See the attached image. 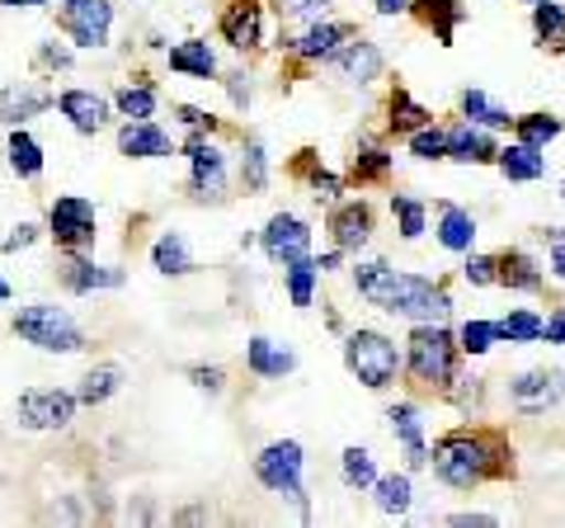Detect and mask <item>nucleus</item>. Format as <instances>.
Returning a JSON list of instances; mask_svg holds the SVG:
<instances>
[{"mask_svg":"<svg viewBox=\"0 0 565 528\" xmlns=\"http://www.w3.org/2000/svg\"><path fill=\"white\" fill-rule=\"evenodd\" d=\"M386 170H392V156H386V151H377V147H367L363 156H353V166H349V180L367 184V180H382Z\"/></svg>","mask_w":565,"mask_h":528,"instance_id":"nucleus-43","label":"nucleus"},{"mask_svg":"<svg viewBox=\"0 0 565 528\" xmlns=\"http://www.w3.org/2000/svg\"><path fill=\"white\" fill-rule=\"evenodd\" d=\"M189 161H193V193H199V199H217L222 184H226L222 151L212 142H203V137H193V142H189Z\"/></svg>","mask_w":565,"mask_h":528,"instance_id":"nucleus-16","label":"nucleus"},{"mask_svg":"<svg viewBox=\"0 0 565 528\" xmlns=\"http://www.w3.org/2000/svg\"><path fill=\"white\" fill-rule=\"evenodd\" d=\"M377 509L382 515H405L411 509V500H415V486H411V477L405 472H392V477H377Z\"/></svg>","mask_w":565,"mask_h":528,"instance_id":"nucleus-34","label":"nucleus"},{"mask_svg":"<svg viewBox=\"0 0 565 528\" xmlns=\"http://www.w3.org/2000/svg\"><path fill=\"white\" fill-rule=\"evenodd\" d=\"M448 524H452V528H494L500 519H494V515H471V509H467V515H452Z\"/></svg>","mask_w":565,"mask_h":528,"instance_id":"nucleus-51","label":"nucleus"},{"mask_svg":"<svg viewBox=\"0 0 565 528\" xmlns=\"http://www.w3.org/2000/svg\"><path fill=\"white\" fill-rule=\"evenodd\" d=\"M411 151L419 156V161H448V128L424 123V128L411 133Z\"/></svg>","mask_w":565,"mask_h":528,"instance_id":"nucleus-41","label":"nucleus"},{"mask_svg":"<svg viewBox=\"0 0 565 528\" xmlns=\"http://www.w3.org/2000/svg\"><path fill=\"white\" fill-rule=\"evenodd\" d=\"M62 6H66V0H62Z\"/></svg>","mask_w":565,"mask_h":528,"instance_id":"nucleus-61","label":"nucleus"},{"mask_svg":"<svg viewBox=\"0 0 565 528\" xmlns=\"http://www.w3.org/2000/svg\"><path fill=\"white\" fill-rule=\"evenodd\" d=\"M561 397H565V373L561 368H527V373H519L514 382H509V401H514L519 415L552 411Z\"/></svg>","mask_w":565,"mask_h":528,"instance_id":"nucleus-9","label":"nucleus"},{"mask_svg":"<svg viewBox=\"0 0 565 528\" xmlns=\"http://www.w3.org/2000/svg\"><path fill=\"white\" fill-rule=\"evenodd\" d=\"M392 213H396V226H401L405 241L424 236V218H429V208H424L419 199H411V193H392Z\"/></svg>","mask_w":565,"mask_h":528,"instance_id":"nucleus-39","label":"nucleus"},{"mask_svg":"<svg viewBox=\"0 0 565 528\" xmlns=\"http://www.w3.org/2000/svg\"><path fill=\"white\" fill-rule=\"evenodd\" d=\"M542 236L552 241V274H556V278H565V232H561V226H546Z\"/></svg>","mask_w":565,"mask_h":528,"instance_id":"nucleus-48","label":"nucleus"},{"mask_svg":"<svg viewBox=\"0 0 565 528\" xmlns=\"http://www.w3.org/2000/svg\"><path fill=\"white\" fill-rule=\"evenodd\" d=\"M457 345L444 321H415L411 330V373L429 387H452L457 382Z\"/></svg>","mask_w":565,"mask_h":528,"instance_id":"nucleus-4","label":"nucleus"},{"mask_svg":"<svg viewBox=\"0 0 565 528\" xmlns=\"http://www.w3.org/2000/svg\"><path fill=\"white\" fill-rule=\"evenodd\" d=\"M184 123H189V128H212V123H217V118H212V114H203V109H193V104H184Z\"/></svg>","mask_w":565,"mask_h":528,"instance_id":"nucleus-54","label":"nucleus"},{"mask_svg":"<svg viewBox=\"0 0 565 528\" xmlns=\"http://www.w3.org/2000/svg\"><path fill=\"white\" fill-rule=\"evenodd\" d=\"M118 151L132 156V161H161V156L174 151L170 133H161L151 118H128V128L118 133Z\"/></svg>","mask_w":565,"mask_h":528,"instance_id":"nucleus-12","label":"nucleus"},{"mask_svg":"<svg viewBox=\"0 0 565 528\" xmlns=\"http://www.w3.org/2000/svg\"><path fill=\"white\" fill-rule=\"evenodd\" d=\"M546 147H533V142H509L500 147V156H494V166H500L504 180H514V184H533L546 175Z\"/></svg>","mask_w":565,"mask_h":528,"instance_id":"nucleus-18","label":"nucleus"},{"mask_svg":"<svg viewBox=\"0 0 565 528\" xmlns=\"http://www.w3.org/2000/svg\"><path fill=\"white\" fill-rule=\"evenodd\" d=\"M321 6H326V0H278L282 14H316Z\"/></svg>","mask_w":565,"mask_h":528,"instance_id":"nucleus-52","label":"nucleus"},{"mask_svg":"<svg viewBox=\"0 0 565 528\" xmlns=\"http://www.w3.org/2000/svg\"><path fill=\"white\" fill-rule=\"evenodd\" d=\"M533 29H537L542 47H565V6H556V0H537Z\"/></svg>","mask_w":565,"mask_h":528,"instance_id":"nucleus-36","label":"nucleus"},{"mask_svg":"<svg viewBox=\"0 0 565 528\" xmlns=\"http://www.w3.org/2000/svg\"><path fill=\"white\" fill-rule=\"evenodd\" d=\"M245 363H250L255 378H282V373H292L297 368V355L292 349H282V345H274L269 336H255L250 345H245Z\"/></svg>","mask_w":565,"mask_h":528,"instance_id":"nucleus-21","label":"nucleus"},{"mask_svg":"<svg viewBox=\"0 0 565 528\" xmlns=\"http://www.w3.org/2000/svg\"><path fill=\"white\" fill-rule=\"evenodd\" d=\"M494 330H500V340H509V345H537L542 340V330H546V321L537 311H509L504 321H494Z\"/></svg>","mask_w":565,"mask_h":528,"instance_id":"nucleus-33","label":"nucleus"},{"mask_svg":"<svg viewBox=\"0 0 565 528\" xmlns=\"http://www.w3.org/2000/svg\"><path fill=\"white\" fill-rule=\"evenodd\" d=\"M523 6H537V0H523Z\"/></svg>","mask_w":565,"mask_h":528,"instance_id":"nucleus-60","label":"nucleus"},{"mask_svg":"<svg viewBox=\"0 0 565 528\" xmlns=\"http://www.w3.org/2000/svg\"><path fill=\"white\" fill-rule=\"evenodd\" d=\"M494 340H500L494 321H467L462 330H457V345H462V355H486Z\"/></svg>","mask_w":565,"mask_h":528,"instance_id":"nucleus-44","label":"nucleus"},{"mask_svg":"<svg viewBox=\"0 0 565 528\" xmlns=\"http://www.w3.org/2000/svg\"><path fill=\"white\" fill-rule=\"evenodd\" d=\"M33 241H39V226H33V222H20V226H14V232L6 236V251H29Z\"/></svg>","mask_w":565,"mask_h":528,"instance_id":"nucleus-49","label":"nucleus"},{"mask_svg":"<svg viewBox=\"0 0 565 528\" xmlns=\"http://www.w3.org/2000/svg\"><path fill=\"white\" fill-rule=\"evenodd\" d=\"M0 6H10V10H29V6H43V0H0Z\"/></svg>","mask_w":565,"mask_h":528,"instance_id":"nucleus-57","label":"nucleus"},{"mask_svg":"<svg viewBox=\"0 0 565 528\" xmlns=\"http://www.w3.org/2000/svg\"><path fill=\"white\" fill-rule=\"evenodd\" d=\"M47 226L62 251H85V245H95V203L81 193H62L47 213Z\"/></svg>","mask_w":565,"mask_h":528,"instance_id":"nucleus-8","label":"nucleus"},{"mask_svg":"<svg viewBox=\"0 0 565 528\" xmlns=\"http://www.w3.org/2000/svg\"><path fill=\"white\" fill-rule=\"evenodd\" d=\"M122 382H128V373H122L118 363H99V368H90V373H85V382H81L76 397L85 401V406H104L109 397L122 392Z\"/></svg>","mask_w":565,"mask_h":528,"instance_id":"nucleus-28","label":"nucleus"},{"mask_svg":"<svg viewBox=\"0 0 565 528\" xmlns=\"http://www.w3.org/2000/svg\"><path fill=\"white\" fill-rule=\"evenodd\" d=\"M386 420H392V434L405 444V453H411V463H415V467L429 463V448H424V425H419V411L411 406V401L392 406V411H386Z\"/></svg>","mask_w":565,"mask_h":528,"instance_id":"nucleus-26","label":"nucleus"},{"mask_svg":"<svg viewBox=\"0 0 565 528\" xmlns=\"http://www.w3.org/2000/svg\"><path fill=\"white\" fill-rule=\"evenodd\" d=\"M411 10L419 14L424 29H434V39L444 47H452L457 24H467V6H462V0H411Z\"/></svg>","mask_w":565,"mask_h":528,"instance_id":"nucleus-17","label":"nucleus"},{"mask_svg":"<svg viewBox=\"0 0 565 528\" xmlns=\"http://www.w3.org/2000/svg\"><path fill=\"white\" fill-rule=\"evenodd\" d=\"M462 114H467V123H476V128H514V114H509L504 104H494L486 91H467Z\"/></svg>","mask_w":565,"mask_h":528,"instance_id":"nucleus-30","label":"nucleus"},{"mask_svg":"<svg viewBox=\"0 0 565 528\" xmlns=\"http://www.w3.org/2000/svg\"><path fill=\"white\" fill-rule=\"evenodd\" d=\"M411 10V0H377V14H386V20H392V14H405Z\"/></svg>","mask_w":565,"mask_h":528,"instance_id":"nucleus-55","label":"nucleus"},{"mask_svg":"<svg viewBox=\"0 0 565 528\" xmlns=\"http://www.w3.org/2000/svg\"><path fill=\"white\" fill-rule=\"evenodd\" d=\"M542 340H546V345H565V307H556V316H546Z\"/></svg>","mask_w":565,"mask_h":528,"instance_id":"nucleus-50","label":"nucleus"},{"mask_svg":"<svg viewBox=\"0 0 565 528\" xmlns=\"http://www.w3.org/2000/svg\"><path fill=\"white\" fill-rule=\"evenodd\" d=\"M76 406L81 397L62 392V387H33V392L14 401V415H20L24 430H66L76 420Z\"/></svg>","mask_w":565,"mask_h":528,"instance_id":"nucleus-7","label":"nucleus"},{"mask_svg":"<svg viewBox=\"0 0 565 528\" xmlns=\"http://www.w3.org/2000/svg\"><path fill=\"white\" fill-rule=\"evenodd\" d=\"M494 270H500V284L504 288H514V293H542V270H537L533 255L504 251V255H494Z\"/></svg>","mask_w":565,"mask_h":528,"instance_id":"nucleus-24","label":"nucleus"},{"mask_svg":"<svg viewBox=\"0 0 565 528\" xmlns=\"http://www.w3.org/2000/svg\"><path fill=\"white\" fill-rule=\"evenodd\" d=\"M514 133H519V142H533V147H546V142H556V137L565 133V123L556 114H523L514 118Z\"/></svg>","mask_w":565,"mask_h":528,"instance_id":"nucleus-35","label":"nucleus"},{"mask_svg":"<svg viewBox=\"0 0 565 528\" xmlns=\"http://www.w3.org/2000/svg\"><path fill=\"white\" fill-rule=\"evenodd\" d=\"M330 236L340 251H363L367 236H373V208H367L363 199H353V203H340L330 213Z\"/></svg>","mask_w":565,"mask_h":528,"instance_id":"nucleus-13","label":"nucleus"},{"mask_svg":"<svg viewBox=\"0 0 565 528\" xmlns=\"http://www.w3.org/2000/svg\"><path fill=\"white\" fill-rule=\"evenodd\" d=\"M114 104H118L122 118H151L156 114V91L151 85H122V91L114 95Z\"/></svg>","mask_w":565,"mask_h":528,"instance_id":"nucleus-42","label":"nucleus"},{"mask_svg":"<svg viewBox=\"0 0 565 528\" xmlns=\"http://www.w3.org/2000/svg\"><path fill=\"white\" fill-rule=\"evenodd\" d=\"M170 72L212 81V76H217V57H212V47H207L203 39H184V43L170 47Z\"/></svg>","mask_w":565,"mask_h":528,"instance_id":"nucleus-25","label":"nucleus"},{"mask_svg":"<svg viewBox=\"0 0 565 528\" xmlns=\"http://www.w3.org/2000/svg\"><path fill=\"white\" fill-rule=\"evenodd\" d=\"M47 104H52V95L29 91V85H10L6 99H0V118H6V123H24V118H33V114H43Z\"/></svg>","mask_w":565,"mask_h":528,"instance_id":"nucleus-32","label":"nucleus"},{"mask_svg":"<svg viewBox=\"0 0 565 528\" xmlns=\"http://www.w3.org/2000/svg\"><path fill=\"white\" fill-rule=\"evenodd\" d=\"M462 274H467V284H476V288H490V284H500V270H494V255H471V251H467Z\"/></svg>","mask_w":565,"mask_h":528,"instance_id":"nucleus-46","label":"nucleus"},{"mask_svg":"<svg viewBox=\"0 0 565 528\" xmlns=\"http://www.w3.org/2000/svg\"><path fill=\"white\" fill-rule=\"evenodd\" d=\"M349 39H359V33H353V24H316V29H307L292 47H297V57H307V62H330Z\"/></svg>","mask_w":565,"mask_h":528,"instance_id":"nucleus-20","label":"nucleus"},{"mask_svg":"<svg viewBox=\"0 0 565 528\" xmlns=\"http://www.w3.org/2000/svg\"><path fill=\"white\" fill-rule=\"evenodd\" d=\"M282 274H288V297L292 307H311V288H316V274H321V264H316L311 255L282 264Z\"/></svg>","mask_w":565,"mask_h":528,"instance_id":"nucleus-37","label":"nucleus"},{"mask_svg":"<svg viewBox=\"0 0 565 528\" xmlns=\"http://www.w3.org/2000/svg\"><path fill=\"white\" fill-rule=\"evenodd\" d=\"M222 33L232 47H255V39H259V6L255 0H236V6L222 14Z\"/></svg>","mask_w":565,"mask_h":528,"instance_id":"nucleus-27","label":"nucleus"},{"mask_svg":"<svg viewBox=\"0 0 565 528\" xmlns=\"http://www.w3.org/2000/svg\"><path fill=\"white\" fill-rule=\"evenodd\" d=\"M340 472H344V482H349L353 490L377 486V463H373V453H367V448H344Z\"/></svg>","mask_w":565,"mask_h":528,"instance_id":"nucleus-38","label":"nucleus"},{"mask_svg":"<svg viewBox=\"0 0 565 528\" xmlns=\"http://www.w3.org/2000/svg\"><path fill=\"white\" fill-rule=\"evenodd\" d=\"M66 288L71 293H99V288H122V270H114V264H90V260H71L66 270Z\"/></svg>","mask_w":565,"mask_h":528,"instance_id":"nucleus-23","label":"nucleus"},{"mask_svg":"<svg viewBox=\"0 0 565 528\" xmlns=\"http://www.w3.org/2000/svg\"><path fill=\"white\" fill-rule=\"evenodd\" d=\"M259 241H264V255H269L274 264H292V260H302L311 251V226L302 218H292V213H274Z\"/></svg>","mask_w":565,"mask_h":528,"instance_id":"nucleus-11","label":"nucleus"},{"mask_svg":"<svg viewBox=\"0 0 565 528\" xmlns=\"http://www.w3.org/2000/svg\"><path fill=\"white\" fill-rule=\"evenodd\" d=\"M66 33L76 39V47H104L109 43L114 6L109 0H66Z\"/></svg>","mask_w":565,"mask_h":528,"instance_id":"nucleus-10","label":"nucleus"},{"mask_svg":"<svg viewBox=\"0 0 565 528\" xmlns=\"http://www.w3.org/2000/svg\"><path fill=\"white\" fill-rule=\"evenodd\" d=\"M500 147L476 128V123H452L448 128V161H471V166H490Z\"/></svg>","mask_w":565,"mask_h":528,"instance_id":"nucleus-19","label":"nucleus"},{"mask_svg":"<svg viewBox=\"0 0 565 528\" xmlns=\"http://www.w3.org/2000/svg\"><path fill=\"white\" fill-rule=\"evenodd\" d=\"M353 288L373 307L405 316V321H448V311H452V297L444 284L419 278V274H396L386 260L353 264Z\"/></svg>","mask_w":565,"mask_h":528,"instance_id":"nucleus-1","label":"nucleus"},{"mask_svg":"<svg viewBox=\"0 0 565 528\" xmlns=\"http://www.w3.org/2000/svg\"><path fill=\"white\" fill-rule=\"evenodd\" d=\"M43 62H52V66H71V52H66V47H43Z\"/></svg>","mask_w":565,"mask_h":528,"instance_id":"nucleus-56","label":"nucleus"},{"mask_svg":"<svg viewBox=\"0 0 565 528\" xmlns=\"http://www.w3.org/2000/svg\"><path fill=\"white\" fill-rule=\"evenodd\" d=\"M344 368L363 387L382 392V387H392L396 373H401V349H396V340L377 336V330H353V336L344 340Z\"/></svg>","mask_w":565,"mask_h":528,"instance_id":"nucleus-5","label":"nucleus"},{"mask_svg":"<svg viewBox=\"0 0 565 528\" xmlns=\"http://www.w3.org/2000/svg\"><path fill=\"white\" fill-rule=\"evenodd\" d=\"M57 109H62V118H71V128L85 133V137L99 133L104 123H109V104H104L95 91H62Z\"/></svg>","mask_w":565,"mask_h":528,"instance_id":"nucleus-15","label":"nucleus"},{"mask_svg":"<svg viewBox=\"0 0 565 528\" xmlns=\"http://www.w3.org/2000/svg\"><path fill=\"white\" fill-rule=\"evenodd\" d=\"M226 91H232L236 109H245V104H250V85H245V76H226Z\"/></svg>","mask_w":565,"mask_h":528,"instance_id":"nucleus-53","label":"nucleus"},{"mask_svg":"<svg viewBox=\"0 0 565 528\" xmlns=\"http://www.w3.org/2000/svg\"><path fill=\"white\" fill-rule=\"evenodd\" d=\"M434 472L444 477L448 486L457 490H471V486H481L486 477H514V463H509V453H490V444L481 434H467V430H457L448 434L444 444L434 448Z\"/></svg>","mask_w":565,"mask_h":528,"instance_id":"nucleus-2","label":"nucleus"},{"mask_svg":"<svg viewBox=\"0 0 565 528\" xmlns=\"http://www.w3.org/2000/svg\"><path fill=\"white\" fill-rule=\"evenodd\" d=\"M429 118H434V114L424 109V104H415L411 91H401V85H396V95H392V128H396V133H415V128H424Z\"/></svg>","mask_w":565,"mask_h":528,"instance_id":"nucleus-40","label":"nucleus"},{"mask_svg":"<svg viewBox=\"0 0 565 528\" xmlns=\"http://www.w3.org/2000/svg\"><path fill=\"white\" fill-rule=\"evenodd\" d=\"M151 264H156V270H161V274H170V278L189 274V270H193V255H189L184 236H180V232H166L161 241L151 245Z\"/></svg>","mask_w":565,"mask_h":528,"instance_id":"nucleus-31","label":"nucleus"},{"mask_svg":"<svg viewBox=\"0 0 565 528\" xmlns=\"http://www.w3.org/2000/svg\"><path fill=\"white\" fill-rule=\"evenodd\" d=\"M241 175H245V189H264V184H269V156H264V142H245Z\"/></svg>","mask_w":565,"mask_h":528,"instance_id":"nucleus-45","label":"nucleus"},{"mask_svg":"<svg viewBox=\"0 0 565 528\" xmlns=\"http://www.w3.org/2000/svg\"><path fill=\"white\" fill-rule=\"evenodd\" d=\"M561 203H565V184H561Z\"/></svg>","mask_w":565,"mask_h":528,"instance_id":"nucleus-59","label":"nucleus"},{"mask_svg":"<svg viewBox=\"0 0 565 528\" xmlns=\"http://www.w3.org/2000/svg\"><path fill=\"white\" fill-rule=\"evenodd\" d=\"M6 156H10V170L20 175V180H39V175H43V147L33 142L24 128H14V133H10Z\"/></svg>","mask_w":565,"mask_h":528,"instance_id":"nucleus-29","label":"nucleus"},{"mask_svg":"<svg viewBox=\"0 0 565 528\" xmlns=\"http://www.w3.org/2000/svg\"><path fill=\"white\" fill-rule=\"evenodd\" d=\"M302 467H307V457H302V444H297V439H278V444L259 448V457H255V477L269 486V490H278V496H288L307 515Z\"/></svg>","mask_w":565,"mask_h":528,"instance_id":"nucleus-6","label":"nucleus"},{"mask_svg":"<svg viewBox=\"0 0 565 528\" xmlns=\"http://www.w3.org/2000/svg\"><path fill=\"white\" fill-rule=\"evenodd\" d=\"M330 62H334V72H340L349 85H367V81H377V76H382V47H377V43H367V39L344 43Z\"/></svg>","mask_w":565,"mask_h":528,"instance_id":"nucleus-14","label":"nucleus"},{"mask_svg":"<svg viewBox=\"0 0 565 528\" xmlns=\"http://www.w3.org/2000/svg\"><path fill=\"white\" fill-rule=\"evenodd\" d=\"M0 303H10V284H6V278H0Z\"/></svg>","mask_w":565,"mask_h":528,"instance_id":"nucleus-58","label":"nucleus"},{"mask_svg":"<svg viewBox=\"0 0 565 528\" xmlns=\"http://www.w3.org/2000/svg\"><path fill=\"white\" fill-rule=\"evenodd\" d=\"M14 336H20L24 345H33V349H43V355H81L85 349L81 326L52 303L24 307L20 316H14Z\"/></svg>","mask_w":565,"mask_h":528,"instance_id":"nucleus-3","label":"nucleus"},{"mask_svg":"<svg viewBox=\"0 0 565 528\" xmlns=\"http://www.w3.org/2000/svg\"><path fill=\"white\" fill-rule=\"evenodd\" d=\"M189 378H193V387H199V392H207V397H217L222 392V368L212 363V368H189Z\"/></svg>","mask_w":565,"mask_h":528,"instance_id":"nucleus-47","label":"nucleus"},{"mask_svg":"<svg viewBox=\"0 0 565 528\" xmlns=\"http://www.w3.org/2000/svg\"><path fill=\"white\" fill-rule=\"evenodd\" d=\"M471 241H476V218L467 213V208H457V203L438 208V245H444V251L467 255Z\"/></svg>","mask_w":565,"mask_h":528,"instance_id":"nucleus-22","label":"nucleus"}]
</instances>
